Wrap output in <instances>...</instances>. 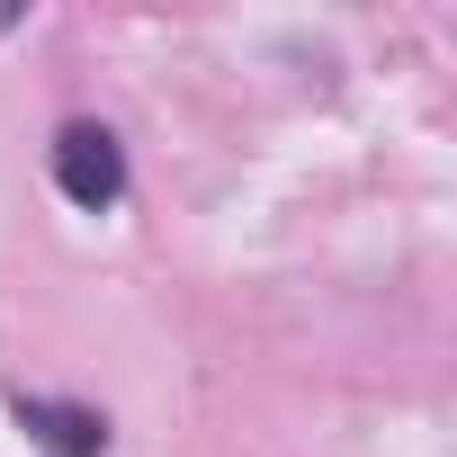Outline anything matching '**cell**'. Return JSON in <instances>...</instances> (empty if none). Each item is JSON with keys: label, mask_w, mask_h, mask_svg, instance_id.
<instances>
[{"label": "cell", "mask_w": 457, "mask_h": 457, "mask_svg": "<svg viewBox=\"0 0 457 457\" xmlns=\"http://www.w3.org/2000/svg\"><path fill=\"white\" fill-rule=\"evenodd\" d=\"M54 188H63L81 215H108V206L126 197V144H117L99 117L54 126Z\"/></svg>", "instance_id": "obj_1"}, {"label": "cell", "mask_w": 457, "mask_h": 457, "mask_svg": "<svg viewBox=\"0 0 457 457\" xmlns=\"http://www.w3.org/2000/svg\"><path fill=\"white\" fill-rule=\"evenodd\" d=\"M19 430L46 448V457H108V412L90 403H54V395H10Z\"/></svg>", "instance_id": "obj_2"}]
</instances>
